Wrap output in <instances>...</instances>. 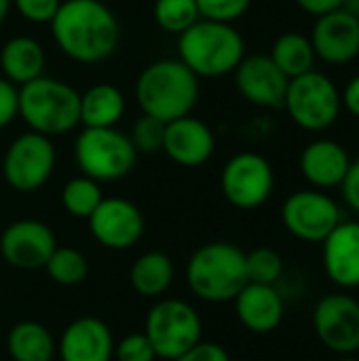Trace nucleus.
Instances as JSON below:
<instances>
[{
	"label": "nucleus",
	"instance_id": "obj_1",
	"mask_svg": "<svg viewBox=\"0 0 359 361\" xmlns=\"http://www.w3.org/2000/svg\"><path fill=\"white\" fill-rule=\"evenodd\" d=\"M59 51L76 63H99L121 44V23L102 0H66L49 23Z\"/></svg>",
	"mask_w": 359,
	"mask_h": 361
},
{
	"label": "nucleus",
	"instance_id": "obj_2",
	"mask_svg": "<svg viewBox=\"0 0 359 361\" xmlns=\"http://www.w3.org/2000/svg\"><path fill=\"white\" fill-rule=\"evenodd\" d=\"M142 114L163 123L188 116L199 102V76L180 59H159L142 70L135 82Z\"/></svg>",
	"mask_w": 359,
	"mask_h": 361
},
{
	"label": "nucleus",
	"instance_id": "obj_3",
	"mask_svg": "<svg viewBox=\"0 0 359 361\" xmlns=\"http://www.w3.org/2000/svg\"><path fill=\"white\" fill-rule=\"evenodd\" d=\"M245 57V40L233 23L199 19L178 36V59L199 78L233 74Z\"/></svg>",
	"mask_w": 359,
	"mask_h": 361
},
{
	"label": "nucleus",
	"instance_id": "obj_4",
	"mask_svg": "<svg viewBox=\"0 0 359 361\" xmlns=\"http://www.w3.org/2000/svg\"><path fill=\"white\" fill-rule=\"evenodd\" d=\"M186 281L193 294L205 302H229L250 283L245 252L229 241L201 245L188 260Z\"/></svg>",
	"mask_w": 359,
	"mask_h": 361
},
{
	"label": "nucleus",
	"instance_id": "obj_5",
	"mask_svg": "<svg viewBox=\"0 0 359 361\" xmlns=\"http://www.w3.org/2000/svg\"><path fill=\"white\" fill-rule=\"evenodd\" d=\"M19 116L30 131L47 137L63 135L80 125V93L42 74L19 87Z\"/></svg>",
	"mask_w": 359,
	"mask_h": 361
},
{
	"label": "nucleus",
	"instance_id": "obj_6",
	"mask_svg": "<svg viewBox=\"0 0 359 361\" xmlns=\"http://www.w3.org/2000/svg\"><path fill=\"white\" fill-rule=\"evenodd\" d=\"M74 159L83 176L95 182H116L129 176L138 163V152L127 133L116 127H85L74 144Z\"/></svg>",
	"mask_w": 359,
	"mask_h": 361
},
{
	"label": "nucleus",
	"instance_id": "obj_7",
	"mask_svg": "<svg viewBox=\"0 0 359 361\" xmlns=\"http://www.w3.org/2000/svg\"><path fill=\"white\" fill-rule=\"evenodd\" d=\"M284 110L292 118V123L305 131L320 133L330 129L343 110L341 91L336 82L317 70L290 78Z\"/></svg>",
	"mask_w": 359,
	"mask_h": 361
},
{
	"label": "nucleus",
	"instance_id": "obj_8",
	"mask_svg": "<svg viewBox=\"0 0 359 361\" xmlns=\"http://www.w3.org/2000/svg\"><path fill=\"white\" fill-rule=\"evenodd\" d=\"M201 317L184 300L163 298L146 315L144 334L157 357L174 361L201 341Z\"/></svg>",
	"mask_w": 359,
	"mask_h": 361
},
{
	"label": "nucleus",
	"instance_id": "obj_9",
	"mask_svg": "<svg viewBox=\"0 0 359 361\" xmlns=\"http://www.w3.org/2000/svg\"><path fill=\"white\" fill-rule=\"evenodd\" d=\"M57 150L51 137L28 131L11 142L2 159V176L17 192H34L53 176Z\"/></svg>",
	"mask_w": 359,
	"mask_h": 361
},
{
	"label": "nucleus",
	"instance_id": "obj_10",
	"mask_svg": "<svg viewBox=\"0 0 359 361\" xmlns=\"http://www.w3.org/2000/svg\"><path fill=\"white\" fill-rule=\"evenodd\" d=\"M220 188L233 207L256 209L264 205L273 195V165L258 152H239L226 161L220 173Z\"/></svg>",
	"mask_w": 359,
	"mask_h": 361
},
{
	"label": "nucleus",
	"instance_id": "obj_11",
	"mask_svg": "<svg viewBox=\"0 0 359 361\" xmlns=\"http://www.w3.org/2000/svg\"><path fill=\"white\" fill-rule=\"evenodd\" d=\"M281 220L290 235L307 243H322L343 220L339 203L317 188L292 192L281 207Z\"/></svg>",
	"mask_w": 359,
	"mask_h": 361
},
{
	"label": "nucleus",
	"instance_id": "obj_12",
	"mask_svg": "<svg viewBox=\"0 0 359 361\" xmlns=\"http://www.w3.org/2000/svg\"><path fill=\"white\" fill-rule=\"evenodd\" d=\"M313 328L322 345L339 355L359 351V300L349 294H328L313 311Z\"/></svg>",
	"mask_w": 359,
	"mask_h": 361
},
{
	"label": "nucleus",
	"instance_id": "obj_13",
	"mask_svg": "<svg viewBox=\"0 0 359 361\" xmlns=\"http://www.w3.org/2000/svg\"><path fill=\"white\" fill-rule=\"evenodd\" d=\"M87 222L93 239L108 250H129L146 231L140 207L123 197H104Z\"/></svg>",
	"mask_w": 359,
	"mask_h": 361
},
{
	"label": "nucleus",
	"instance_id": "obj_14",
	"mask_svg": "<svg viewBox=\"0 0 359 361\" xmlns=\"http://www.w3.org/2000/svg\"><path fill=\"white\" fill-rule=\"evenodd\" d=\"M55 247V233L40 220H15L0 235V254L4 262L19 271L44 269Z\"/></svg>",
	"mask_w": 359,
	"mask_h": 361
},
{
	"label": "nucleus",
	"instance_id": "obj_15",
	"mask_svg": "<svg viewBox=\"0 0 359 361\" xmlns=\"http://www.w3.org/2000/svg\"><path fill=\"white\" fill-rule=\"evenodd\" d=\"M233 74L237 91L243 99L258 108H284L290 78L269 55H245Z\"/></svg>",
	"mask_w": 359,
	"mask_h": 361
},
{
	"label": "nucleus",
	"instance_id": "obj_16",
	"mask_svg": "<svg viewBox=\"0 0 359 361\" xmlns=\"http://www.w3.org/2000/svg\"><path fill=\"white\" fill-rule=\"evenodd\" d=\"M309 38L315 55L326 63H351L359 55V17L347 8L326 13L315 19Z\"/></svg>",
	"mask_w": 359,
	"mask_h": 361
},
{
	"label": "nucleus",
	"instance_id": "obj_17",
	"mask_svg": "<svg viewBox=\"0 0 359 361\" xmlns=\"http://www.w3.org/2000/svg\"><path fill=\"white\" fill-rule=\"evenodd\" d=\"M163 152L182 167L205 165L216 152V135L203 121L193 114L176 118L165 127Z\"/></svg>",
	"mask_w": 359,
	"mask_h": 361
},
{
	"label": "nucleus",
	"instance_id": "obj_18",
	"mask_svg": "<svg viewBox=\"0 0 359 361\" xmlns=\"http://www.w3.org/2000/svg\"><path fill=\"white\" fill-rule=\"evenodd\" d=\"M57 355L61 361H110L114 357L112 332L97 317H78L61 332Z\"/></svg>",
	"mask_w": 359,
	"mask_h": 361
},
{
	"label": "nucleus",
	"instance_id": "obj_19",
	"mask_svg": "<svg viewBox=\"0 0 359 361\" xmlns=\"http://www.w3.org/2000/svg\"><path fill=\"white\" fill-rule=\"evenodd\" d=\"M300 173L303 178L317 190H330V188H341L349 165L351 157L347 148L330 137H320L313 140L305 146L300 152Z\"/></svg>",
	"mask_w": 359,
	"mask_h": 361
},
{
	"label": "nucleus",
	"instance_id": "obj_20",
	"mask_svg": "<svg viewBox=\"0 0 359 361\" xmlns=\"http://www.w3.org/2000/svg\"><path fill=\"white\" fill-rule=\"evenodd\" d=\"M326 275L341 288H359V222L341 224L322 241Z\"/></svg>",
	"mask_w": 359,
	"mask_h": 361
},
{
	"label": "nucleus",
	"instance_id": "obj_21",
	"mask_svg": "<svg viewBox=\"0 0 359 361\" xmlns=\"http://www.w3.org/2000/svg\"><path fill=\"white\" fill-rule=\"evenodd\" d=\"M233 302L239 322L254 334H271L284 319V298L275 286L248 283Z\"/></svg>",
	"mask_w": 359,
	"mask_h": 361
},
{
	"label": "nucleus",
	"instance_id": "obj_22",
	"mask_svg": "<svg viewBox=\"0 0 359 361\" xmlns=\"http://www.w3.org/2000/svg\"><path fill=\"white\" fill-rule=\"evenodd\" d=\"M44 49L32 36H15L0 49V68L6 80L21 87L44 72Z\"/></svg>",
	"mask_w": 359,
	"mask_h": 361
},
{
	"label": "nucleus",
	"instance_id": "obj_23",
	"mask_svg": "<svg viewBox=\"0 0 359 361\" xmlns=\"http://www.w3.org/2000/svg\"><path fill=\"white\" fill-rule=\"evenodd\" d=\"M127 108L123 91L112 82H95L80 93V125L91 129L116 127Z\"/></svg>",
	"mask_w": 359,
	"mask_h": 361
},
{
	"label": "nucleus",
	"instance_id": "obj_24",
	"mask_svg": "<svg viewBox=\"0 0 359 361\" xmlns=\"http://www.w3.org/2000/svg\"><path fill=\"white\" fill-rule=\"evenodd\" d=\"M6 349L13 361H53L57 355V343L49 328L30 319L11 328Z\"/></svg>",
	"mask_w": 359,
	"mask_h": 361
},
{
	"label": "nucleus",
	"instance_id": "obj_25",
	"mask_svg": "<svg viewBox=\"0 0 359 361\" xmlns=\"http://www.w3.org/2000/svg\"><path fill=\"white\" fill-rule=\"evenodd\" d=\"M174 275H176L174 262L167 254L146 252L133 262V267L129 271V281H131V288L140 296L159 298L171 288Z\"/></svg>",
	"mask_w": 359,
	"mask_h": 361
},
{
	"label": "nucleus",
	"instance_id": "obj_26",
	"mask_svg": "<svg viewBox=\"0 0 359 361\" xmlns=\"http://www.w3.org/2000/svg\"><path fill=\"white\" fill-rule=\"evenodd\" d=\"M269 57L288 78H296L300 74L315 70L313 66L317 59L311 38L305 36L303 32H286L277 36Z\"/></svg>",
	"mask_w": 359,
	"mask_h": 361
},
{
	"label": "nucleus",
	"instance_id": "obj_27",
	"mask_svg": "<svg viewBox=\"0 0 359 361\" xmlns=\"http://www.w3.org/2000/svg\"><path fill=\"white\" fill-rule=\"evenodd\" d=\"M47 275L57 286H80L89 275V260L87 256L76 247H61L57 245L51 254V258L44 264Z\"/></svg>",
	"mask_w": 359,
	"mask_h": 361
},
{
	"label": "nucleus",
	"instance_id": "obj_28",
	"mask_svg": "<svg viewBox=\"0 0 359 361\" xmlns=\"http://www.w3.org/2000/svg\"><path fill=\"white\" fill-rule=\"evenodd\" d=\"M102 199H104V195H102L99 182L87 178L83 173L68 180L61 188V205L74 218L87 220L95 212V207L102 203Z\"/></svg>",
	"mask_w": 359,
	"mask_h": 361
},
{
	"label": "nucleus",
	"instance_id": "obj_29",
	"mask_svg": "<svg viewBox=\"0 0 359 361\" xmlns=\"http://www.w3.org/2000/svg\"><path fill=\"white\" fill-rule=\"evenodd\" d=\"M154 21L169 34H182L201 19L197 0H154Z\"/></svg>",
	"mask_w": 359,
	"mask_h": 361
},
{
	"label": "nucleus",
	"instance_id": "obj_30",
	"mask_svg": "<svg viewBox=\"0 0 359 361\" xmlns=\"http://www.w3.org/2000/svg\"><path fill=\"white\" fill-rule=\"evenodd\" d=\"M245 269L250 283L275 286L284 273V260L271 247H256L245 254Z\"/></svg>",
	"mask_w": 359,
	"mask_h": 361
},
{
	"label": "nucleus",
	"instance_id": "obj_31",
	"mask_svg": "<svg viewBox=\"0 0 359 361\" xmlns=\"http://www.w3.org/2000/svg\"><path fill=\"white\" fill-rule=\"evenodd\" d=\"M165 127H167V123H163L154 116L142 114L131 125V131L127 135L138 154H154V152H163Z\"/></svg>",
	"mask_w": 359,
	"mask_h": 361
},
{
	"label": "nucleus",
	"instance_id": "obj_32",
	"mask_svg": "<svg viewBox=\"0 0 359 361\" xmlns=\"http://www.w3.org/2000/svg\"><path fill=\"white\" fill-rule=\"evenodd\" d=\"M197 6H199L201 19L235 23L250 11L252 0H197Z\"/></svg>",
	"mask_w": 359,
	"mask_h": 361
},
{
	"label": "nucleus",
	"instance_id": "obj_33",
	"mask_svg": "<svg viewBox=\"0 0 359 361\" xmlns=\"http://www.w3.org/2000/svg\"><path fill=\"white\" fill-rule=\"evenodd\" d=\"M114 357L116 361H154L157 353L144 332H133L114 345Z\"/></svg>",
	"mask_w": 359,
	"mask_h": 361
},
{
	"label": "nucleus",
	"instance_id": "obj_34",
	"mask_svg": "<svg viewBox=\"0 0 359 361\" xmlns=\"http://www.w3.org/2000/svg\"><path fill=\"white\" fill-rule=\"evenodd\" d=\"M19 15L30 23H51L57 15L61 0H13Z\"/></svg>",
	"mask_w": 359,
	"mask_h": 361
},
{
	"label": "nucleus",
	"instance_id": "obj_35",
	"mask_svg": "<svg viewBox=\"0 0 359 361\" xmlns=\"http://www.w3.org/2000/svg\"><path fill=\"white\" fill-rule=\"evenodd\" d=\"M19 116V87L0 76V129Z\"/></svg>",
	"mask_w": 359,
	"mask_h": 361
},
{
	"label": "nucleus",
	"instance_id": "obj_36",
	"mask_svg": "<svg viewBox=\"0 0 359 361\" xmlns=\"http://www.w3.org/2000/svg\"><path fill=\"white\" fill-rule=\"evenodd\" d=\"M174 361H231V355L222 345L201 338L195 347H190Z\"/></svg>",
	"mask_w": 359,
	"mask_h": 361
},
{
	"label": "nucleus",
	"instance_id": "obj_37",
	"mask_svg": "<svg viewBox=\"0 0 359 361\" xmlns=\"http://www.w3.org/2000/svg\"><path fill=\"white\" fill-rule=\"evenodd\" d=\"M341 190H343L345 203L359 216V159L351 161L349 171H347V176H345V180L341 184Z\"/></svg>",
	"mask_w": 359,
	"mask_h": 361
},
{
	"label": "nucleus",
	"instance_id": "obj_38",
	"mask_svg": "<svg viewBox=\"0 0 359 361\" xmlns=\"http://www.w3.org/2000/svg\"><path fill=\"white\" fill-rule=\"evenodd\" d=\"M305 13L313 15V17H322L326 13H332V11H339L343 8L345 0H294Z\"/></svg>",
	"mask_w": 359,
	"mask_h": 361
},
{
	"label": "nucleus",
	"instance_id": "obj_39",
	"mask_svg": "<svg viewBox=\"0 0 359 361\" xmlns=\"http://www.w3.org/2000/svg\"><path fill=\"white\" fill-rule=\"evenodd\" d=\"M341 104L349 114L359 118V74H355L341 91Z\"/></svg>",
	"mask_w": 359,
	"mask_h": 361
},
{
	"label": "nucleus",
	"instance_id": "obj_40",
	"mask_svg": "<svg viewBox=\"0 0 359 361\" xmlns=\"http://www.w3.org/2000/svg\"><path fill=\"white\" fill-rule=\"evenodd\" d=\"M11 4H13V0H0V25H2V21L6 19V15H8V11H11Z\"/></svg>",
	"mask_w": 359,
	"mask_h": 361
},
{
	"label": "nucleus",
	"instance_id": "obj_41",
	"mask_svg": "<svg viewBox=\"0 0 359 361\" xmlns=\"http://www.w3.org/2000/svg\"><path fill=\"white\" fill-rule=\"evenodd\" d=\"M343 8H347L349 13H353L355 17H359V0H345Z\"/></svg>",
	"mask_w": 359,
	"mask_h": 361
},
{
	"label": "nucleus",
	"instance_id": "obj_42",
	"mask_svg": "<svg viewBox=\"0 0 359 361\" xmlns=\"http://www.w3.org/2000/svg\"><path fill=\"white\" fill-rule=\"evenodd\" d=\"M341 361H358L355 357H351V355H343V360Z\"/></svg>",
	"mask_w": 359,
	"mask_h": 361
},
{
	"label": "nucleus",
	"instance_id": "obj_43",
	"mask_svg": "<svg viewBox=\"0 0 359 361\" xmlns=\"http://www.w3.org/2000/svg\"><path fill=\"white\" fill-rule=\"evenodd\" d=\"M358 140H359V133H358Z\"/></svg>",
	"mask_w": 359,
	"mask_h": 361
},
{
	"label": "nucleus",
	"instance_id": "obj_44",
	"mask_svg": "<svg viewBox=\"0 0 359 361\" xmlns=\"http://www.w3.org/2000/svg\"><path fill=\"white\" fill-rule=\"evenodd\" d=\"M358 300H359V298H358Z\"/></svg>",
	"mask_w": 359,
	"mask_h": 361
}]
</instances>
